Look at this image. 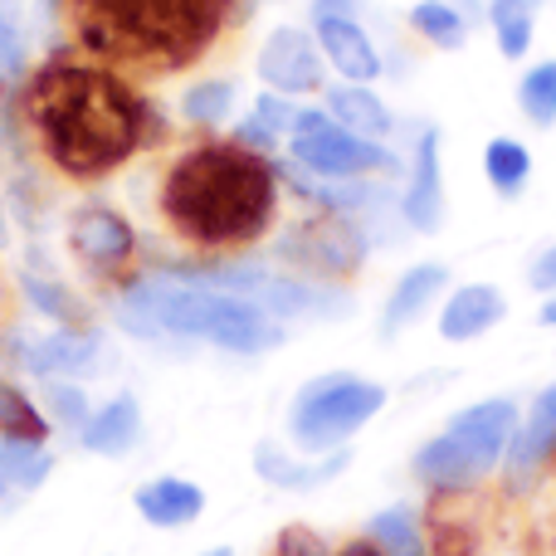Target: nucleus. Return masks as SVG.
<instances>
[{"instance_id":"nucleus-1","label":"nucleus","mask_w":556,"mask_h":556,"mask_svg":"<svg viewBox=\"0 0 556 556\" xmlns=\"http://www.w3.org/2000/svg\"><path fill=\"white\" fill-rule=\"evenodd\" d=\"M20 113L39 156L68 181H103L147 142L142 93L117 68L49 59L25 78Z\"/></svg>"},{"instance_id":"nucleus-2","label":"nucleus","mask_w":556,"mask_h":556,"mask_svg":"<svg viewBox=\"0 0 556 556\" xmlns=\"http://www.w3.org/2000/svg\"><path fill=\"white\" fill-rule=\"evenodd\" d=\"M278 166L240 142H195L166 166L156 211L201 254L250 250L278 215Z\"/></svg>"},{"instance_id":"nucleus-3","label":"nucleus","mask_w":556,"mask_h":556,"mask_svg":"<svg viewBox=\"0 0 556 556\" xmlns=\"http://www.w3.org/2000/svg\"><path fill=\"white\" fill-rule=\"evenodd\" d=\"M68 29L108 68L176 74L195 64L230 25L235 0H59Z\"/></svg>"},{"instance_id":"nucleus-4","label":"nucleus","mask_w":556,"mask_h":556,"mask_svg":"<svg viewBox=\"0 0 556 556\" xmlns=\"http://www.w3.org/2000/svg\"><path fill=\"white\" fill-rule=\"evenodd\" d=\"M117 323L132 337H156V332L205 337V342H215L220 352H235V356H260L283 342V327H278L264 307H254L250 298L186 288L162 274L137 278V283L117 298Z\"/></svg>"},{"instance_id":"nucleus-5","label":"nucleus","mask_w":556,"mask_h":556,"mask_svg":"<svg viewBox=\"0 0 556 556\" xmlns=\"http://www.w3.org/2000/svg\"><path fill=\"white\" fill-rule=\"evenodd\" d=\"M518 420L522 415L508 395L464 405L434 440H425L420 450H415V459H410L415 479L434 493H464V489H473V483H483L503 459H508V444H513V434H518Z\"/></svg>"},{"instance_id":"nucleus-6","label":"nucleus","mask_w":556,"mask_h":556,"mask_svg":"<svg viewBox=\"0 0 556 556\" xmlns=\"http://www.w3.org/2000/svg\"><path fill=\"white\" fill-rule=\"evenodd\" d=\"M386 410V386L352 371L313 376L288 405V440L303 454H332Z\"/></svg>"},{"instance_id":"nucleus-7","label":"nucleus","mask_w":556,"mask_h":556,"mask_svg":"<svg viewBox=\"0 0 556 556\" xmlns=\"http://www.w3.org/2000/svg\"><path fill=\"white\" fill-rule=\"evenodd\" d=\"M288 152H293V166L323 176V181H362V176L401 172V156H395L391 147L346 132L342 123L327 117V108L298 113L293 132H288Z\"/></svg>"},{"instance_id":"nucleus-8","label":"nucleus","mask_w":556,"mask_h":556,"mask_svg":"<svg viewBox=\"0 0 556 556\" xmlns=\"http://www.w3.org/2000/svg\"><path fill=\"white\" fill-rule=\"evenodd\" d=\"M288 264L307 269L313 278H342L352 274L356 264L366 260V235L352 215H317V220H303L283 244H278Z\"/></svg>"},{"instance_id":"nucleus-9","label":"nucleus","mask_w":556,"mask_h":556,"mask_svg":"<svg viewBox=\"0 0 556 556\" xmlns=\"http://www.w3.org/2000/svg\"><path fill=\"white\" fill-rule=\"evenodd\" d=\"M68 250H74V260L88 274L113 278L137 260V230L123 211L93 201V205H78L74 220H68Z\"/></svg>"},{"instance_id":"nucleus-10","label":"nucleus","mask_w":556,"mask_h":556,"mask_svg":"<svg viewBox=\"0 0 556 556\" xmlns=\"http://www.w3.org/2000/svg\"><path fill=\"white\" fill-rule=\"evenodd\" d=\"M254 68H260L264 88H274V93H283V98H298V93H317V88H323L327 59H323V49H317V39L307 35V29L283 25L264 39L260 64Z\"/></svg>"},{"instance_id":"nucleus-11","label":"nucleus","mask_w":556,"mask_h":556,"mask_svg":"<svg viewBox=\"0 0 556 556\" xmlns=\"http://www.w3.org/2000/svg\"><path fill=\"white\" fill-rule=\"evenodd\" d=\"M401 215L415 235H434L444 225V166H440V132H434V127H425V132L415 137Z\"/></svg>"},{"instance_id":"nucleus-12","label":"nucleus","mask_w":556,"mask_h":556,"mask_svg":"<svg viewBox=\"0 0 556 556\" xmlns=\"http://www.w3.org/2000/svg\"><path fill=\"white\" fill-rule=\"evenodd\" d=\"M313 39L323 49L327 68L342 74V84H376L381 78V54H376L371 35L356 25V15H327V10H313Z\"/></svg>"},{"instance_id":"nucleus-13","label":"nucleus","mask_w":556,"mask_h":556,"mask_svg":"<svg viewBox=\"0 0 556 556\" xmlns=\"http://www.w3.org/2000/svg\"><path fill=\"white\" fill-rule=\"evenodd\" d=\"M508 317V298L493 283H459L440 303V337L444 342H473V337L493 332Z\"/></svg>"},{"instance_id":"nucleus-14","label":"nucleus","mask_w":556,"mask_h":556,"mask_svg":"<svg viewBox=\"0 0 556 556\" xmlns=\"http://www.w3.org/2000/svg\"><path fill=\"white\" fill-rule=\"evenodd\" d=\"M547 459H556V386H547V391L528 405V415L518 420V434H513L503 464H508L513 483H528Z\"/></svg>"},{"instance_id":"nucleus-15","label":"nucleus","mask_w":556,"mask_h":556,"mask_svg":"<svg viewBox=\"0 0 556 556\" xmlns=\"http://www.w3.org/2000/svg\"><path fill=\"white\" fill-rule=\"evenodd\" d=\"M98 332L88 327H59V332L39 337L35 346H25V371L45 376V381H59V376H84L98 366Z\"/></svg>"},{"instance_id":"nucleus-16","label":"nucleus","mask_w":556,"mask_h":556,"mask_svg":"<svg viewBox=\"0 0 556 556\" xmlns=\"http://www.w3.org/2000/svg\"><path fill=\"white\" fill-rule=\"evenodd\" d=\"M444 288H450V269H444V264H415V269H405L395 278L386 307H381V332L395 337L401 327L420 323V317L444 298Z\"/></svg>"},{"instance_id":"nucleus-17","label":"nucleus","mask_w":556,"mask_h":556,"mask_svg":"<svg viewBox=\"0 0 556 556\" xmlns=\"http://www.w3.org/2000/svg\"><path fill=\"white\" fill-rule=\"evenodd\" d=\"M346 464H352L346 450H332V454H323V459H293V454H283L269 440L254 450V473H260L264 483H274V489H288V493L323 489V483H332Z\"/></svg>"},{"instance_id":"nucleus-18","label":"nucleus","mask_w":556,"mask_h":556,"mask_svg":"<svg viewBox=\"0 0 556 556\" xmlns=\"http://www.w3.org/2000/svg\"><path fill=\"white\" fill-rule=\"evenodd\" d=\"M137 440H142V405L127 391L113 395L108 405H98L93 420L78 430V444L88 454H103V459H123L127 450H137Z\"/></svg>"},{"instance_id":"nucleus-19","label":"nucleus","mask_w":556,"mask_h":556,"mask_svg":"<svg viewBox=\"0 0 556 556\" xmlns=\"http://www.w3.org/2000/svg\"><path fill=\"white\" fill-rule=\"evenodd\" d=\"M132 503L152 528H186V522H195L205 513V493L191 479H172V473L166 479H147L132 493Z\"/></svg>"},{"instance_id":"nucleus-20","label":"nucleus","mask_w":556,"mask_h":556,"mask_svg":"<svg viewBox=\"0 0 556 556\" xmlns=\"http://www.w3.org/2000/svg\"><path fill=\"white\" fill-rule=\"evenodd\" d=\"M323 108L332 123H342L356 137H371V142H381L395 127L391 108L381 103V93H371V84H332L323 93Z\"/></svg>"},{"instance_id":"nucleus-21","label":"nucleus","mask_w":556,"mask_h":556,"mask_svg":"<svg viewBox=\"0 0 556 556\" xmlns=\"http://www.w3.org/2000/svg\"><path fill=\"white\" fill-rule=\"evenodd\" d=\"M483 176H489V186L503 195V201H518L532 181L528 142H518V137H493V142L483 147Z\"/></svg>"},{"instance_id":"nucleus-22","label":"nucleus","mask_w":556,"mask_h":556,"mask_svg":"<svg viewBox=\"0 0 556 556\" xmlns=\"http://www.w3.org/2000/svg\"><path fill=\"white\" fill-rule=\"evenodd\" d=\"M366 538L386 556H430V538H425L420 513H415L410 503H395V508L376 513V518L366 522Z\"/></svg>"},{"instance_id":"nucleus-23","label":"nucleus","mask_w":556,"mask_h":556,"mask_svg":"<svg viewBox=\"0 0 556 556\" xmlns=\"http://www.w3.org/2000/svg\"><path fill=\"white\" fill-rule=\"evenodd\" d=\"M489 25L503 59H528L538 39V5L532 0H489Z\"/></svg>"},{"instance_id":"nucleus-24","label":"nucleus","mask_w":556,"mask_h":556,"mask_svg":"<svg viewBox=\"0 0 556 556\" xmlns=\"http://www.w3.org/2000/svg\"><path fill=\"white\" fill-rule=\"evenodd\" d=\"M0 440H15V444L49 440V415L15 381H5V376H0Z\"/></svg>"},{"instance_id":"nucleus-25","label":"nucleus","mask_w":556,"mask_h":556,"mask_svg":"<svg viewBox=\"0 0 556 556\" xmlns=\"http://www.w3.org/2000/svg\"><path fill=\"white\" fill-rule=\"evenodd\" d=\"M410 29L425 39V45L434 49H464L469 45V20L459 15V10L450 5V0H420V5H410Z\"/></svg>"},{"instance_id":"nucleus-26","label":"nucleus","mask_w":556,"mask_h":556,"mask_svg":"<svg viewBox=\"0 0 556 556\" xmlns=\"http://www.w3.org/2000/svg\"><path fill=\"white\" fill-rule=\"evenodd\" d=\"M230 113H235V78H201L181 98V117L191 127H220Z\"/></svg>"},{"instance_id":"nucleus-27","label":"nucleus","mask_w":556,"mask_h":556,"mask_svg":"<svg viewBox=\"0 0 556 556\" xmlns=\"http://www.w3.org/2000/svg\"><path fill=\"white\" fill-rule=\"evenodd\" d=\"M518 113L528 117L532 127H556V59H542V64H532L528 74H522L518 84Z\"/></svg>"},{"instance_id":"nucleus-28","label":"nucleus","mask_w":556,"mask_h":556,"mask_svg":"<svg viewBox=\"0 0 556 556\" xmlns=\"http://www.w3.org/2000/svg\"><path fill=\"white\" fill-rule=\"evenodd\" d=\"M45 415L59 420L64 430H84L93 420V405H88V391L74 381H49L45 386Z\"/></svg>"},{"instance_id":"nucleus-29","label":"nucleus","mask_w":556,"mask_h":556,"mask_svg":"<svg viewBox=\"0 0 556 556\" xmlns=\"http://www.w3.org/2000/svg\"><path fill=\"white\" fill-rule=\"evenodd\" d=\"M20 288H25V298L35 303V313L54 317V323H64V327H84V307H78L59 283H49V278H29V274H25V283H20Z\"/></svg>"},{"instance_id":"nucleus-30","label":"nucleus","mask_w":556,"mask_h":556,"mask_svg":"<svg viewBox=\"0 0 556 556\" xmlns=\"http://www.w3.org/2000/svg\"><path fill=\"white\" fill-rule=\"evenodd\" d=\"M250 117H260V123L269 127V132L288 137V132H293V123H298V108L288 103L283 93H274V88H264V93L254 98V113H250Z\"/></svg>"},{"instance_id":"nucleus-31","label":"nucleus","mask_w":556,"mask_h":556,"mask_svg":"<svg viewBox=\"0 0 556 556\" xmlns=\"http://www.w3.org/2000/svg\"><path fill=\"white\" fill-rule=\"evenodd\" d=\"M274 556H327V542L313 528H283L274 542Z\"/></svg>"},{"instance_id":"nucleus-32","label":"nucleus","mask_w":556,"mask_h":556,"mask_svg":"<svg viewBox=\"0 0 556 556\" xmlns=\"http://www.w3.org/2000/svg\"><path fill=\"white\" fill-rule=\"evenodd\" d=\"M0 68H5V74L25 68V45H20V35H15V20L5 15V0H0Z\"/></svg>"},{"instance_id":"nucleus-33","label":"nucleus","mask_w":556,"mask_h":556,"mask_svg":"<svg viewBox=\"0 0 556 556\" xmlns=\"http://www.w3.org/2000/svg\"><path fill=\"white\" fill-rule=\"evenodd\" d=\"M230 142L250 147V152H260V156H274V147H278V132H269V127H264L260 117H244V123L235 127V137H230Z\"/></svg>"},{"instance_id":"nucleus-34","label":"nucleus","mask_w":556,"mask_h":556,"mask_svg":"<svg viewBox=\"0 0 556 556\" xmlns=\"http://www.w3.org/2000/svg\"><path fill=\"white\" fill-rule=\"evenodd\" d=\"M528 283L538 288V293H556V244H547V250H542L538 260H532Z\"/></svg>"},{"instance_id":"nucleus-35","label":"nucleus","mask_w":556,"mask_h":556,"mask_svg":"<svg viewBox=\"0 0 556 556\" xmlns=\"http://www.w3.org/2000/svg\"><path fill=\"white\" fill-rule=\"evenodd\" d=\"M362 0H313V10H327V15H356Z\"/></svg>"},{"instance_id":"nucleus-36","label":"nucleus","mask_w":556,"mask_h":556,"mask_svg":"<svg viewBox=\"0 0 556 556\" xmlns=\"http://www.w3.org/2000/svg\"><path fill=\"white\" fill-rule=\"evenodd\" d=\"M450 5L459 10V15L469 20V25H473V20H483V15H489V5H483V0H450Z\"/></svg>"},{"instance_id":"nucleus-37","label":"nucleus","mask_w":556,"mask_h":556,"mask_svg":"<svg viewBox=\"0 0 556 556\" xmlns=\"http://www.w3.org/2000/svg\"><path fill=\"white\" fill-rule=\"evenodd\" d=\"M538 323H542V327H556V293L542 298V307H538Z\"/></svg>"},{"instance_id":"nucleus-38","label":"nucleus","mask_w":556,"mask_h":556,"mask_svg":"<svg viewBox=\"0 0 556 556\" xmlns=\"http://www.w3.org/2000/svg\"><path fill=\"white\" fill-rule=\"evenodd\" d=\"M201 556H230V547H215V552H201Z\"/></svg>"},{"instance_id":"nucleus-39","label":"nucleus","mask_w":556,"mask_h":556,"mask_svg":"<svg viewBox=\"0 0 556 556\" xmlns=\"http://www.w3.org/2000/svg\"><path fill=\"white\" fill-rule=\"evenodd\" d=\"M0 313H5V283H0Z\"/></svg>"},{"instance_id":"nucleus-40","label":"nucleus","mask_w":556,"mask_h":556,"mask_svg":"<svg viewBox=\"0 0 556 556\" xmlns=\"http://www.w3.org/2000/svg\"><path fill=\"white\" fill-rule=\"evenodd\" d=\"M49 5H59V0H49Z\"/></svg>"},{"instance_id":"nucleus-41","label":"nucleus","mask_w":556,"mask_h":556,"mask_svg":"<svg viewBox=\"0 0 556 556\" xmlns=\"http://www.w3.org/2000/svg\"><path fill=\"white\" fill-rule=\"evenodd\" d=\"M532 5H542V0H532Z\"/></svg>"}]
</instances>
